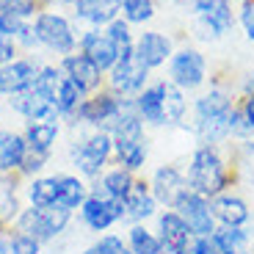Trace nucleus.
<instances>
[{"mask_svg": "<svg viewBox=\"0 0 254 254\" xmlns=\"http://www.w3.org/2000/svg\"><path fill=\"white\" fill-rule=\"evenodd\" d=\"M155 235L160 241V249L163 254H190V243H193V235H190L188 224L183 221L174 207H163L155 216Z\"/></svg>", "mask_w": 254, "mask_h": 254, "instance_id": "11", "label": "nucleus"}, {"mask_svg": "<svg viewBox=\"0 0 254 254\" xmlns=\"http://www.w3.org/2000/svg\"><path fill=\"white\" fill-rule=\"evenodd\" d=\"M235 28H238L235 0H218L207 14L190 17V36L196 39L199 45H216L224 36H229Z\"/></svg>", "mask_w": 254, "mask_h": 254, "instance_id": "7", "label": "nucleus"}, {"mask_svg": "<svg viewBox=\"0 0 254 254\" xmlns=\"http://www.w3.org/2000/svg\"><path fill=\"white\" fill-rule=\"evenodd\" d=\"M158 0H122V19L130 25H149L158 17Z\"/></svg>", "mask_w": 254, "mask_h": 254, "instance_id": "34", "label": "nucleus"}, {"mask_svg": "<svg viewBox=\"0 0 254 254\" xmlns=\"http://www.w3.org/2000/svg\"><path fill=\"white\" fill-rule=\"evenodd\" d=\"M227 149L238 174V188L241 185H254V138L229 141Z\"/></svg>", "mask_w": 254, "mask_h": 254, "instance_id": "26", "label": "nucleus"}, {"mask_svg": "<svg viewBox=\"0 0 254 254\" xmlns=\"http://www.w3.org/2000/svg\"><path fill=\"white\" fill-rule=\"evenodd\" d=\"M31 207H53L58 204V177H33L25 190Z\"/></svg>", "mask_w": 254, "mask_h": 254, "instance_id": "32", "label": "nucleus"}, {"mask_svg": "<svg viewBox=\"0 0 254 254\" xmlns=\"http://www.w3.org/2000/svg\"><path fill=\"white\" fill-rule=\"evenodd\" d=\"M8 254H42V243L36 238L14 229L11 235H8Z\"/></svg>", "mask_w": 254, "mask_h": 254, "instance_id": "41", "label": "nucleus"}, {"mask_svg": "<svg viewBox=\"0 0 254 254\" xmlns=\"http://www.w3.org/2000/svg\"><path fill=\"white\" fill-rule=\"evenodd\" d=\"M39 77V64L33 58H14L11 64L0 66V94L14 97L33 89Z\"/></svg>", "mask_w": 254, "mask_h": 254, "instance_id": "20", "label": "nucleus"}, {"mask_svg": "<svg viewBox=\"0 0 254 254\" xmlns=\"http://www.w3.org/2000/svg\"><path fill=\"white\" fill-rule=\"evenodd\" d=\"M0 235H3V221H0Z\"/></svg>", "mask_w": 254, "mask_h": 254, "instance_id": "47", "label": "nucleus"}, {"mask_svg": "<svg viewBox=\"0 0 254 254\" xmlns=\"http://www.w3.org/2000/svg\"><path fill=\"white\" fill-rule=\"evenodd\" d=\"M33 22V33L39 39V47H47L53 50L56 56H72L77 50V33H75V25H72V19L61 11H39L36 17L31 19Z\"/></svg>", "mask_w": 254, "mask_h": 254, "instance_id": "5", "label": "nucleus"}, {"mask_svg": "<svg viewBox=\"0 0 254 254\" xmlns=\"http://www.w3.org/2000/svg\"><path fill=\"white\" fill-rule=\"evenodd\" d=\"M56 177H58V204L66 210H80V204L91 193L86 180L77 177V174H56Z\"/></svg>", "mask_w": 254, "mask_h": 254, "instance_id": "29", "label": "nucleus"}, {"mask_svg": "<svg viewBox=\"0 0 254 254\" xmlns=\"http://www.w3.org/2000/svg\"><path fill=\"white\" fill-rule=\"evenodd\" d=\"M238 105V89L229 80L210 77L199 94L190 100V119L185 125L196 144H213V146H227L232 141L229 119Z\"/></svg>", "mask_w": 254, "mask_h": 254, "instance_id": "1", "label": "nucleus"}, {"mask_svg": "<svg viewBox=\"0 0 254 254\" xmlns=\"http://www.w3.org/2000/svg\"><path fill=\"white\" fill-rule=\"evenodd\" d=\"M39 11H42V0H0V14L33 19Z\"/></svg>", "mask_w": 254, "mask_h": 254, "instance_id": "39", "label": "nucleus"}, {"mask_svg": "<svg viewBox=\"0 0 254 254\" xmlns=\"http://www.w3.org/2000/svg\"><path fill=\"white\" fill-rule=\"evenodd\" d=\"M185 180H188L190 190H196L207 199L238 188V174L232 158H229V149L213 144H196L185 163Z\"/></svg>", "mask_w": 254, "mask_h": 254, "instance_id": "2", "label": "nucleus"}, {"mask_svg": "<svg viewBox=\"0 0 254 254\" xmlns=\"http://www.w3.org/2000/svg\"><path fill=\"white\" fill-rule=\"evenodd\" d=\"M163 114H166V127H177V130H185V125L190 119L188 94L166 77H163Z\"/></svg>", "mask_w": 254, "mask_h": 254, "instance_id": "25", "label": "nucleus"}, {"mask_svg": "<svg viewBox=\"0 0 254 254\" xmlns=\"http://www.w3.org/2000/svg\"><path fill=\"white\" fill-rule=\"evenodd\" d=\"M190 254H218V252H216V246H213L210 238H193V243H190Z\"/></svg>", "mask_w": 254, "mask_h": 254, "instance_id": "45", "label": "nucleus"}, {"mask_svg": "<svg viewBox=\"0 0 254 254\" xmlns=\"http://www.w3.org/2000/svg\"><path fill=\"white\" fill-rule=\"evenodd\" d=\"M210 204H213V216H216L218 227H252L254 224L252 202L238 188L224 190V193L213 196Z\"/></svg>", "mask_w": 254, "mask_h": 254, "instance_id": "15", "label": "nucleus"}, {"mask_svg": "<svg viewBox=\"0 0 254 254\" xmlns=\"http://www.w3.org/2000/svg\"><path fill=\"white\" fill-rule=\"evenodd\" d=\"M28 155V141L22 133H6L0 141V174H14Z\"/></svg>", "mask_w": 254, "mask_h": 254, "instance_id": "28", "label": "nucleus"}, {"mask_svg": "<svg viewBox=\"0 0 254 254\" xmlns=\"http://www.w3.org/2000/svg\"><path fill=\"white\" fill-rule=\"evenodd\" d=\"M210 241H213L218 254H254L252 227H216Z\"/></svg>", "mask_w": 254, "mask_h": 254, "instance_id": "24", "label": "nucleus"}, {"mask_svg": "<svg viewBox=\"0 0 254 254\" xmlns=\"http://www.w3.org/2000/svg\"><path fill=\"white\" fill-rule=\"evenodd\" d=\"M177 45L174 39L169 36L166 31H155V28H146V31L135 33V45H133V56L144 64L149 72L163 69L169 58L174 56Z\"/></svg>", "mask_w": 254, "mask_h": 254, "instance_id": "13", "label": "nucleus"}, {"mask_svg": "<svg viewBox=\"0 0 254 254\" xmlns=\"http://www.w3.org/2000/svg\"><path fill=\"white\" fill-rule=\"evenodd\" d=\"M28 22H31V19L14 17V14H0V36H3V39H11V42H17V36L22 33V28H25Z\"/></svg>", "mask_w": 254, "mask_h": 254, "instance_id": "43", "label": "nucleus"}, {"mask_svg": "<svg viewBox=\"0 0 254 254\" xmlns=\"http://www.w3.org/2000/svg\"><path fill=\"white\" fill-rule=\"evenodd\" d=\"M127 102H130V97H122V94H116V91H111L108 86H105V89H100V91L86 97V100L77 105L72 119L86 125V127H91V130H102L114 116H119L122 111L127 108Z\"/></svg>", "mask_w": 254, "mask_h": 254, "instance_id": "8", "label": "nucleus"}, {"mask_svg": "<svg viewBox=\"0 0 254 254\" xmlns=\"http://www.w3.org/2000/svg\"><path fill=\"white\" fill-rule=\"evenodd\" d=\"M125 238H127V246H130L133 254H163L155 229H149L146 224H130Z\"/></svg>", "mask_w": 254, "mask_h": 254, "instance_id": "31", "label": "nucleus"}, {"mask_svg": "<svg viewBox=\"0 0 254 254\" xmlns=\"http://www.w3.org/2000/svg\"><path fill=\"white\" fill-rule=\"evenodd\" d=\"M133 105L138 111V116L144 119L146 127L163 130L166 127V114H163V77L152 80L141 94L133 97Z\"/></svg>", "mask_w": 254, "mask_h": 254, "instance_id": "22", "label": "nucleus"}, {"mask_svg": "<svg viewBox=\"0 0 254 254\" xmlns=\"http://www.w3.org/2000/svg\"><path fill=\"white\" fill-rule=\"evenodd\" d=\"M135 180H138V177H135L133 172H127V169H122V166H114V169H105V172H102V177L97 180L94 188L102 190L105 196L125 202V196L130 193V188L135 185Z\"/></svg>", "mask_w": 254, "mask_h": 254, "instance_id": "27", "label": "nucleus"}, {"mask_svg": "<svg viewBox=\"0 0 254 254\" xmlns=\"http://www.w3.org/2000/svg\"><path fill=\"white\" fill-rule=\"evenodd\" d=\"M166 80L185 94H199L210 83V61L196 45H180L166 64Z\"/></svg>", "mask_w": 254, "mask_h": 254, "instance_id": "3", "label": "nucleus"}, {"mask_svg": "<svg viewBox=\"0 0 254 254\" xmlns=\"http://www.w3.org/2000/svg\"><path fill=\"white\" fill-rule=\"evenodd\" d=\"M69 221H72V210L61 207V204H53V207H25L17 216V221H14V229L36 238L39 243H50L69 227Z\"/></svg>", "mask_w": 254, "mask_h": 254, "instance_id": "6", "label": "nucleus"}, {"mask_svg": "<svg viewBox=\"0 0 254 254\" xmlns=\"http://www.w3.org/2000/svg\"><path fill=\"white\" fill-rule=\"evenodd\" d=\"M149 83H152V72L146 69L135 56H122L114 69L105 75V86L122 97H130V100L135 94H141Z\"/></svg>", "mask_w": 254, "mask_h": 254, "instance_id": "10", "label": "nucleus"}, {"mask_svg": "<svg viewBox=\"0 0 254 254\" xmlns=\"http://www.w3.org/2000/svg\"><path fill=\"white\" fill-rule=\"evenodd\" d=\"M111 158H114V138L105 130H91L72 144V163L83 180H100Z\"/></svg>", "mask_w": 254, "mask_h": 254, "instance_id": "4", "label": "nucleus"}, {"mask_svg": "<svg viewBox=\"0 0 254 254\" xmlns=\"http://www.w3.org/2000/svg\"><path fill=\"white\" fill-rule=\"evenodd\" d=\"M125 224H146V221H155V216L160 213V204L158 199L152 196L149 190V183L144 177L135 180V185L130 188V193L125 196Z\"/></svg>", "mask_w": 254, "mask_h": 254, "instance_id": "18", "label": "nucleus"}, {"mask_svg": "<svg viewBox=\"0 0 254 254\" xmlns=\"http://www.w3.org/2000/svg\"><path fill=\"white\" fill-rule=\"evenodd\" d=\"M105 33H108V39L119 47V58L122 56H133L135 33H133V25H130V22H125V19L119 17V19H114V22L105 28Z\"/></svg>", "mask_w": 254, "mask_h": 254, "instance_id": "36", "label": "nucleus"}, {"mask_svg": "<svg viewBox=\"0 0 254 254\" xmlns=\"http://www.w3.org/2000/svg\"><path fill=\"white\" fill-rule=\"evenodd\" d=\"M8 105H11L14 114H19L28 122H58L61 119L56 111V100L42 94L39 89H28L22 94H14L8 100Z\"/></svg>", "mask_w": 254, "mask_h": 254, "instance_id": "19", "label": "nucleus"}, {"mask_svg": "<svg viewBox=\"0 0 254 254\" xmlns=\"http://www.w3.org/2000/svg\"><path fill=\"white\" fill-rule=\"evenodd\" d=\"M61 80H64L61 66L47 64V66H39V77H36V83H33V89H39L42 94L56 100V91H58V86H61Z\"/></svg>", "mask_w": 254, "mask_h": 254, "instance_id": "38", "label": "nucleus"}, {"mask_svg": "<svg viewBox=\"0 0 254 254\" xmlns=\"http://www.w3.org/2000/svg\"><path fill=\"white\" fill-rule=\"evenodd\" d=\"M58 133H61L58 122H28L22 135H25V141H28V149L50 155L56 141H58Z\"/></svg>", "mask_w": 254, "mask_h": 254, "instance_id": "30", "label": "nucleus"}, {"mask_svg": "<svg viewBox=\"0 0 254 254\" xmlns=\"http://www.w3.org/2000/svg\"><path fill=\"white\" fill-rule=\"evenodd\" d=\"M158 3H166V6H172V8H183V11L188 6V0H158Z\"/></svg>", "mask_w": 254, "mask_h": 254, "instance_id": "46", "label": "nucleus"}, {"mask_svg": "<svg viewBox=\"0 0 254 254\" xmlns=\"http://www.w3.org/2000/svg\"><path fill=\"white\" fill-rule=\"evenodd\" d=\"M238 114L243 119V127H246V135L254 138V94L238 97Z\"/></svg>", "mask_w": 254, "mask_h": 254, "instance_id": "44", "label": "nucleus"}, {"mask_svg": "<svg viewBox=\"0 0 254 254\" xmlns=\"http://www.w3.org/2000/svg\"><path fill=\"white\" fill-rule=\"evenodd\" d=\"M58 66H61L64 77L75 83V86H77V89H80L86 97L94 94V91H100V89H102V83H105V72H102L100 66L91 61V58L83 56V53L64 56Z\"/></svg>", "mask_w": 254, "mask_h": 254, "instance_id": "16", "label": "nucleus"}, {"mask_svg": "<svg viewBox=\"0 0 254 254\" xmlns=\"http://www.w3.org/2000/svg\"><path fill=\"white\" fill-rule=\"evenodd\" d=\"M83 254H133V252L127 246V238L116 235V232H105V235H100L91 246H86Z\"/></svg>", "mask_w": 254, "mask_h": 254, "instance_id": "37", "label": "nucleus"}, {"mask_svg": "<svg viewBox=\"0 0 254 254\" xmlns=\"http://www.w3.org/2000/svg\"><path fill=\"white\" fill-rule=\"evenodd\" d=\"M80 221L86 224V229L97 232V235H105L111 227L125 221V204L119 199L105 196L102 190L91 188V193L86 196V202L80 204Z\"/></svg>", "mask_w": 254, "mask_h": 254, "instance_id": "9", "label": "nucleus"}, {"mask_svg": "<svg viewBox=\"0 0 254 254\" xmlns=\"http://www.w3.org/2000/svg\"><path fill=\"white\" fill-rule=\"evenodd\" d=\"M77 47H80L83 56L91 58L105 75H108L116 66V61H119V47L108 39L105 28H89V31H83L80 39H77Z\"/></svg>", "mask_w": 254, "mask_h": 254, "instance_id": "17", "label": "nucleus"}, {"mask_svg": "<svg viewBox=\"0 0 254 254\" xmlns=\"http://www.w3.org/2000/svg\"><path fill=\"white\" fill-rule=\"evenodd\" d=\"M72 11L77 22H86L89 28H108L122 17V0H77Z\"/></svg>", "mask_w": 254, "mask_h": 254, "instance_id": "21", "label": "nucleus"}, {"mask_svg": "<svg viewBox=\"0 0 254 254\" xmlns=\"http://www.w3.org/2000/svg\"><path fill=\"white\" fill-rule=\"evenodd\" d=\"M235 11H238V28L243 31L246 42L254 45V0H235Z\"/></svg>", "mask_w": 254, "mask_h": 254, "instance_id": "40", "label": "nucleus"}, {"mask_svg": "<svg viewBox=\"0 0 254 254\" xmlns=\"http://www.w3.org/2000/svg\"><path fill=\"white\" fill-rule=\"evenodd\" d=\"M47 160H50V155L36 152V149H28V155H25V160H22V166H19L17 174H22V177H36V174L47 166Z\"/></svg>", "mask_w": 254, "mask_h": 254, "instance_id": "42", "label": "nucleus"}, {"mask_svg": "<svg viewBox=\"0 0 254 254\" xmlns=\"http://www.w3.org/2000/svg\"><path fill=\"white\" fill-rule=\"evenodd\" d=\"M83 100H86V94H83V91L77 89L72 80H66V77H64L61 86H58V91H56V111H58V116L72 119V116H75V111H77V105H80Z\"/></svg>", "mask_w": 254, "mask_h": 254, "instance_id": "35", "label": "nucleus"}, {"mask_svg": "<svg viewBox=\"0 0 254 254\" xmlns=\"http://www.w3.org/2000/svg\"><path fill=\"white\" fill-rule=\"evenodd\" d=\"M146 183H149L152 196L158 199L160 210H163V207H174V204L180 202V196L188 190L185 166H177V163H160V166H155Z\"/></svg>", "mask_w": 254, "mask_h": 254, "instance_id": "14", "label": "nucleus"}, {"mask_svg": "<svg viewBox=\"0 0 254 254\" xmlns=\"http://www.w3.org/2000/svg\"><path fill=\"white\" fill-rule=\"evenodd\" d=\"M252 229H254V227H252Z\"/></svg>", "mask_w": 254, "mask_h": 254, "instance_id": "48", "label": "nucleus"}, {"mask_svg": "<svg viewBox=\"0 0 254 254\" xmlns=\"http://www.w3.org/2000/svg\"><path fill=\"white\" fill-rule=\"evenodd\" d=\"M114 160L138 177L149 163V138H114Z\"/></svg>", "mask_w": 254, "mask_h": 254, "instance_id": "23", "label": "nucleus"}, {"mask_svg": "<svg viewBox=\"0 0 254 254\" xmlns=\"http://www.w3.org/2000/svg\"><path fill=\"white\" fill-rule=\"evenodd\" d=\"M19 213H22V207H19L17 196V180L11 174H0V221L14 224Z\"/></svg>", "mask_w": 254, "mask_h": 254, "instance_id": "33", "label": "nucleus"}, {"mask_svg": "<svg viewBox=\"0 0 254 254\" xmlns=\"http://www.w3.org/2000/svg\"><path fill=\"white\" fill-rule=\"evenodd\" d=\"M174 210L183 216V221L188 224L193 238H210L216 232L218 221L213 216V204H210L207 196H202L196 190H190V188L185 190L183 196H180V202L174 204Z\"/></svg>", "mask_w": 254, "mask_h": 254, "instance_id": "12", "label": "nucleus"}]
</instances>
